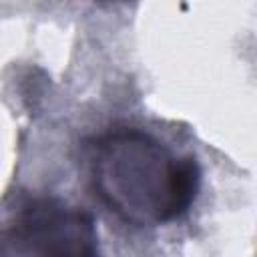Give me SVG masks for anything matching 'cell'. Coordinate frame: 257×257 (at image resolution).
<instances>
[{"label": "cell", "instance_id": "cell-1", "mask_svg": "<svg viewBox=\"0 0 257 257\" xmlns=\"http://www.w3.org/2000/svg\"><path fill=\"white\" fill-rule=\"evenodd\" d=\"M88 179L100 203L135 227H161L189 213L201 167L191 153H177L159 137L110 128L88 145Z\"/></svg>", "mask_w": 257, "mask_h": 257}, {"label": "cell", "instance_id": "cell-2", "mask_svg": "<svg viewBox=\"0 0 257 257\" xmlns=\"http://www.w3.org/2000/svg\"><path fill=\"white\" fill-rule=\"evenodd\" d=\"M90 211L52 193L16 189L0 201V257H98Z\"/></svg>", "mask_w": 257, "mask_h": 257}]
</instances>
